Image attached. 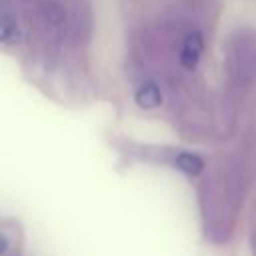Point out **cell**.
Returning a JSON list of instances; mask_svg holds the SVG:
<instances>
[{
    "label": "cell",
    "instance_id": "cell-1",
    "mask_svg": "<svg viewBox=\"0 0 256 256\" xmlns=\"http://www.w3.org/2000/svg\"><path fill=\"white\" fill-rule=\"evenodd\" d=\"M202 52H204V36H202V32H198V30L188 32L182 38L180 52H178V60H180L182 68L194 70L198 66L200 58H202Z\"/></svg>",
    "mask_w": 256,
    "mask_h": 256
},
{
    "label": "cell",
    "instance_id": "cell-2",
    "mask_svg": "<svg viewBox=\"0 0 256 256\" xmlns=\"http://www.w3.org/2000/svg\"><path fill=\"white\" fill-rule=\"evenodd\" d=\"M134 100H136V104H138L140 108H146V110L160 106V104H162V92H160V86H158L156 82H144V84L136 90Z\"/></svg>",
    "mask_w": 256,
    "mask_h": 256
},
{
    "label": "cell",
    "instance_id": "cell-3",
    "mask_svg": "<svg viewBox=\"0 0 256 256\" xmlns=\"http://www.w3.org/2000/svg\"><path fill=\"white\" fill-rule=\"evenodd\" d=\"M172 164H174L176 170H180V172H184L188 176H196V174H200L204 170V160L194 152H178L174 156Z\"/></svg>",
    "mask_w": 256,
    "mask_h": 256
},
{
    "label": "cell",
    "instance_id": "cell-4",
    "mask_svg": "<svg viewBox=\"0 0 256 256\" xmlns=\"http://www.w3.org/2000/svg\"><path fill=\"white\" fill-rule=\"evenodd\" d=\"M0 34H2V40L6 44L14 42L16 36H18V30H16V20L12 18V14L8 12V8H4L2 12V20H0Z\"/></svg>",
    "mask_w": 256,
    "mask_h": 256
}]
</instances>
